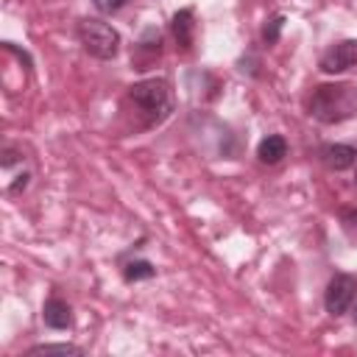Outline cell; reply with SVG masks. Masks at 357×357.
<instances>
[{"instance_id":"ba28073f","label":"cell","mask_w":357,"mask_h":357,"mask_svg":"<svg viewBox=\"0 0 357 357\" xmlns=\"http://www.w3.org/2000/svg\"><path fill=\"white\" fill-rule=\"evenodd\" d=\"M170 31L178 42L181 50H190L192 47V36H195V17H192V8H178L170 20Z\"/></svg>"},{"instance_id":"52a82bcc","label":"cell","mask_w":357,"mask_h":357,"mask_svg":"<svg viewBox=\"0 0 357 357\" xmlns=\"http://www.w3.org/2000/svg\"><path fill=\"white\" fill-rule=\"evenodd\" d=\"M42 321L50 329H70L73 326V310H70V304L64 298L50 296L45 301V307H42Z\"/></svg>"},{"instance_id":"3957f363","label":"cell","mask_w":357,"mask_h":357,"mask_svg":"<svg viewBox=\"0 0 357 357\" xmlns=\"http://www.w3.org/2000/svg\"><path fill=\"white\" fill-rule=\"evenodd\" d=\"M78 42L92 59H100V61H112L120 53V33L109 22L95 17H86L78 22Z\"/></svg>"},{"instance_id":"5bb4252c","label":"cell","mask_w":357,"mask_h":357,"mask_svg":"<svg viewBox=\"0 0 357 357\" xmlns=\"http://www.w3.org/2000/svg\"><path fill=\"white\" fill-rule=\"evenodd\" d=\"M92 6H95L100 14H117L120 8L128 6V0H92Z\"/></svg>"},{"instance_id":"9c48e42d","label":"cell","mask_w":357,"mask_h":357,"mask_svg":"<svg viewBox=\"0 0 357 357\" xmlns=\"http://www.w3.org/2000/svg\"><path fill=\"white\" fill-rule=\"evenodd\" d=\"M257 156L262 165H276L287 156V139L282 134H268L259 145H257Z\"/></svg>"},{"instance_id":"7a4b0ae2","label":"cell","mask_w":357,"mask_h":357,"mask_svg":"<svg viewBox=\"0 0 357 357\" xmlns=\"http://www.w3.org/2000/svg\"><path fill=\"white\" fill-rule=\"evenodd\" d=\"M128 98L145 114V126H159L173 112V89L165 78H145L128 86Z\"/></svg>"},{"instance_id":"9a60e30c","label":"cell","mask_w":357,"mask_h":357,"mask_svg":"<svg viewBox=\"0 0 357 357\" xmlns=\"http://www.w3.org/2000/svg\"><path fill=\"white\" fill-rule=\"evenodd\" d=\"M349 312H351V318H354V324H357V298H354V304H351V310H349Z\"/></svg>"},{"instance_id":"8fae6325","label":"cell","mask_w":357,"mask_h":357,"mask_svg":"<svg viewBox=\"0 0 357 357\" xmlns=\"http://www.w3.org/2000/svg\"><path fill=\"white\" fill-rule=\"evenodd\" d=\"M28 354L33 357V354H84V349L81 346H73V343H39V346H31L28 349Z\"/></svg>"},{"instance_id":"5b68a950","label":"cell","mask_w":357,"mask_h":357,"mask_svg":"<svg viewBox=\"0 0 357 357\" xmlns=\"http://www.w3.org/2000/svg\"><path fill=\"white\" fill-rule=\"evenodd\" d=\"M357 64V39H343V42H335L318 61L321 73L326 75H337V73H346Z\"/></svg>"},{"instance_id":"4fadbf2b","label":"cell","mask_w":357,"mask_h":357,"mask_svg":"<svg viewBox=\"0 0 357 357\" xmlns=\"http://www.w3.org/2000/svg\"><path fill=\"white\" fill-rule=\"evenodd\" d=\"M282 28H284V14H273V17L265 22V28H262V42H265V45H276Z\"/></svg>"},{"instance_id":"7c38bea8","label":"cell","mask_w":357,"mask_h":357,"mask_svg":"<svg viewBox=\"0 0 357 357\" xmlns=\"http://www.w3.org/2000/svg\"><path fill=\"white\" fill-rule=\"evenodd\" d=\"M159 45H162V36L156 28H145L142 39L137 42V53H151V56H159Z\"/></svg>"},{"instance_id":"2e32d148","label":"cell","mask_w":357,"mask_h":357,"mask_svg":"<svg viewBox=\"0 0 357 357\" xmlns=\"http://www.w3.org/2000/svg\"><path fill=\"white\" fill-rule=\"evenodd\" d=\"M354 184H357V176H354Z\"/></svg>"},{"instance_id":"30bf717a","label":"cell","mask_w":357,"mask_h":357,"mask_svg":"<svg viewBox=\"0 0 357 357\" xmlns=\"http://www.w3.org/2000/svg\"><path fill=\"white\" fill-rule=\"evenodd\" d=\"M156 276V268L148 262V259H131L123 265V279L126 282H142V279H153Z\"/></svg>"},{"instance_id":"277c9868","label":"cell","mask_w":357,"mask_h":357,"mask_svg":"<svg viewBox=\"0 0 357 357\" xmlns=\"http://www.w3.org/2000/svg\"><path fill=\"white\" fill-rule=\"evenodd\" d=\"M354 298H357V279L349 276V273H335L329 279L326 290H324V307H326V312L335 315V318H340V315H346L351 310Z\"/></svg>"},{"instance_id":"8992f818","label":"cell","mask_w":357,"mask_h":357,"mask_svg":"<svg viewBox=\"0 0 357 357\" xmlns=\"http://www.w3.org/2000/svg\"><path fill=\"white\" fill-rule=\"evenodd\" d=\"M318 156L329 170H349V167L357 165V148L346 145V142H329V145L321 148Z\"/></svg>"},{"instance_id":"6da1fadb","label":"cell","mask_w":357,"mask_h":357,"mask_svg":"<svg viewBox=\"0 0 357 357\" xmlns=\"http://www.w3.org/2000/svg\"><path fill=\"white\" fill-rule=\"evenodd\" d=\"M307 109L324 126L343 123V120L357 114V86H351V84H321V86L312 89Z\"/></svg>"}]
</instances>
